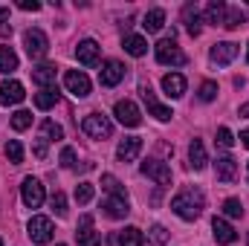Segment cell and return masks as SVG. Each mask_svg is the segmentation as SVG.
<instances>
[{
    "label": "cell",
    "instance_id": "6da1fadb",
    "mask_svg": "<svg viewBox=\"0 0 249 246\" xmlns=\"http://www.w3.org/2000/svg\"><path fill=\"white\" fill-rule=\"evenodd\" d=\"M171 209H174V214L183 217V220H197V217L203 214V209H206V197H203L200 188H183V191L171 200Z\"/></svg>",
    "mask_w": 249,
    "mask_h": 246
},
{
    "label": "cell",
    "instance_id": "7a4b0ae2",
    "mask_svg": "<svg viewBox=\"0 0 249 246\" xmlns=\"http://www.w3.org/2000/svg\"><path fill=\"white\" fill-rule=\"evenodd\" d=\"M157 61L160 64H171V67H180V64H186V53L177 47V41L174 38H162L160 44H157Z\"/></svg>",
    "mask_w": 249,
    "mask_h": 246
},
{
    "label": "cell",
    "instance_id": "3957f363",
    "mask_svg": "<svg viewBox=\"0 0 249 246\" xmlns=\"http://www.w3.org/2000/svg\"><path fill=\"white\" fill-rule=\"evenodd\" d=\"M81 130H84L90 139H107V136L113 133V124H110L107 116H102V113H90V116H84Z\"/></svg>",
    "mask_w": 249,
    "mask_h": 246
},
{
    "label": "cell",
    "instance_id": "277c9868",
    "mask_svg": "<svg viewBox=\"0 0 249 246\" xmlns=\"http://www.w3.org/2000/svg\"><path fill=\"white\" fill-rule=\"evenodd\" d=\"M53 232H55V229H53V220H50V217H32L29 226H26L29 241L38 244V246L50 244V241H53Z\"/></svg>",
    "mask_w": 249,
    "mask_h": 246
},
{
    "label": "cell",
    "instance_id": "5b68a950",
    "mask_svg": "<svg viewBox=\"0 0 249 246\" xmlns=\"http://www.w3.org/2000/svg\"><path fill=\"white\" fill-rule=\"evenodd\" d=\"M23 47H26L29 58H44L47 50H50V41H47V35L41 29H26L23 32Z\"/></svg>",
    "mask_w": 249,
    "mask_h": 246
},
{
    "label": "cell",
    "instance_id": "8992f818",
    "mask_svg": "<svg viewBox=\"0 0 249 246\" xmlns=\"http://www.w3.org/2000/svg\"><path fill=\"white\" fill-rule=\"evenodd\" d=\"M64 87L75 96V99H87L90 96V78L81 70H67L64 72Z\"/></svg>",
    "mask_w": 249,
    "mask_h": 246
},
{
    "label": "cell",
    "instance_id": "52a82bcc",
    "mask_svg": "<svg viewBox=\"0 0 249 246\" xmlns=\"http://www.w3.org/2000/svg\"><path fill=\"white\" fill-rule=\"evenodd\" d=\"M20 197H23V206L26 209H38L44 203V185H41V180L26 177L23 185H20Z\"/></svg>",
    "mask_w": 249,
    "mask_h": 246
},
{
    "label": "cell",
    "instance_id": "ba28073f",
    "mask_svg": "<svg viewBox=\"0 0 249 246\" xmlns=\"http://www.w3.org/2000/svg\"><path fill=\"white\" fill-rule=\"evenodd\" d=\"M142 174L151 177L157 185H171V168L162 159H145L142 162Z\"/></svg>",
    "mask_w": 249,
    "mask_h": 246
},
{
    "label": "cell",
    "instance_id": "9c48e42d",
    "mask_svg": "<svg viewBox=\"0 0 249 246\" xmlns=\"http://www.w3.org/2000/svg\"><path fill=\"white\" fill-rule=\"evenodd\" d=\"M113 113H116V119H119L124 127H139V122H142V113H139V107H136L130 99H122V102H116Z\"/></svg>",
    "mask_w": 249,
    "mask_h": 246
},
{
    "label": "cell",
    "instance_id": "30bf717a",
    "mask_svg": "<svg viewBox=\"0 0 249 246\" xmlns=\"http://www.w3.org/2000/svg\"><path fill=\"white\" fill-rule=\"evenodd\" d=\"M124 78V64L122 61H105L102 64V70H99V84L102 87H116L119 81Z\"/></svg>",
    "mask_w": 249,
    "mask_h": 246
},
{
    "label": "cell",
    "instance_id": "8fae6325",
    "mask_svg": "<svg viewBox=\"0 0 249 246\" xmlns=\"http://www.w3.org/2000/svg\"><path fill=\"white\" fill-rule=\"evenodd\" d=\"M75 238H78V246H99L102 244V235L93 229V217H90V214H81Z\"/></svg>",
    "mask_w": 249,
    "mask_h": 246
},
{
    "label": "cell",
    "instance_id": "7c38bea8",
    "mask_svg": "<svg viewBox=\"0 0 249 246\" xmlns=\"http://www.w3.org/2000/svg\"><path fill=\"white\" fill-rule=\"evenodd\" d=\"M142 99H145V105H148V113L154 116V119H160V122H168L174 113H171V107H165V105H160L157 102V96H154V90L148 87V84H142Z\"/></svg>",
    "mask_w": 249,
    "mask_h": 246
},
{
    "label": "cell",
    "instance_id": "4fadbf2b",
    "mask_svg": "<svg viewBox=\"0 0 249 246\" xmlns=\"http://www.w3.org/2000/svg\"><path fill=\"white\" fill-rule=\"evenodd\" d=\"M238 44H232V41H223V44H214L212 47V53H209V58L214 64H220V67H226V64H232L238 58Z\"/></svg>",
    "mask_w": 249,
    "mask_h": 246
},
{
    "label": "cell",
    "instance_id": "5bb4252c",
    "mask_svg": "<svg viewBox=\"0 0 249 246\" xmlns=\"http://www.w3.org/2000/svg\"><path fill=\"white\" fill-rule=\"evenodd\" d=\"M26 99V90L20 81H3L0 84V105H20Z\"/></svg>",
    "mask_w": 249,
    "mask_h": 246
},
{
    "label": "cell",
    "instance_id": "9a60e30c",
    "mask_svg": "<svg viewBox=\"0 0 249 246\" xmlns=\"http://www.w3.org/2000/svg\"><path fill=\"white\" fill-rule=\"evenodd\" d=\"M75 58H78V64H84V67H96L99 64V44L96 41H81L78 47H75Z\"/></svg>",
    "mask_w": 249,
    "mask_h": 246
},
{
    "label": "cell",
    "instance_id": "2e32d148",
    "mask_svg": "<svg viewBox=\"0 0 249 246\" xmlns=\"http://www.w3.org/2000/svg\"><path fill=\"white\" fill-rule=\"evenodd\" d=\"M139 151H142V139L139 136H124L122 142H119V148H116V157L122 162H133L139 157Z\"/></svg>",
    "mask_w": 249,
    "mask_h": 246
},
{
    "label": "cell",
    "instance_id": "e0dca14e",
    "mask_svg": "<svg viewBox=\"0 0 249 246\" xmlns=\"http://www.w3.org/2000/svg\"><path fill=\"white\" fill-rule=\"evenodd\" d=\"M214 174H217L220 183H235V177H238V162H235L232 157H217Z\"/></svg>",
    "mask_w": 249,
    "mask_h": 246
},
{
    "label": "cell",
    "instance_id": "ac0fdd59",
    "mask_svg": "<svg viewBox=\"0 0 249 246\" xmlns=\"http://www.w3.org/2000/svg\"><path fill=\"white\" fill-rule=\"evenodd\" d=\"M102 211H105L110 220H122L124 214L130 211V209H127V197H107V200H102Z\"/></svg>",
    "mask_w": 249,
    "mask_h": 246
},
{
    "label": "cell",
    "instance_id": "d6986e66",
    "mask_svg": "<svg viewBox=\"0 0 249 246\" xmlns=\"http://www.w3.org/2000/svg\"><path fill=\"white\" fill-rule=\"evenodd\" d=\"M212 235H214L217 244H235V238H238V232H235L223 217H214V220H212Z\"/></svg>",
    "mask_w": 249,
    "mask_h": 246
},
{
    "label": "cell",
    "instance_id": "ffe728a7",
    "mask_svg": "<svg viewBox=\"0 0 249 246\" xmlns=\"http://www.w3.org/2000/svg\"><path fill=\"white\" fill-rule=\"evenodd\" d=\"M226 3L223 0H209L206 3V23H212V26H223V20H226Z\"/></svg>",
    "mask_w": 249,
    "mask_h": 246
},
{
    "label": "cell",
    "instance_id": "44dd1931",
    "mask_svg": "<svg viewBox=\"0 0 249 246\" xmlns=\"http://www.w3.org/2000/svg\"><path fill=\"white\" fill-rule=\"evenodd\" d=\"M162 90H165V96L180 99V96L186 93V78H183L180 72H168V75L162 78Z\"/></svg>",
    "mask_w": 249,
    "mask_h": 246
},
{
    "label": "cell",
    "instance_id": "7402d4cb",
    "mask_svg": "<svg viewBox=\"0 0 249 246\" xmlns=\"http://www.w3.org/2000/svg\"><path fill=\"white\" fill-rule=\"evenodd\" d=\"M183 20H186V29H188L191 38H197L203 32V18H200V12H197L194 3H188L186 9H183Z\"/></svg>",
    "mask_w": 249,
    "mask_h": 246
},
{
    "label": "cell",
    "instance_id": "603a6c76",
    "mask_svg": "<svg viewBox=\"0 0 249 246\" xmlns=\"http://www.w3.org/2000/svg\"><path fill=\"white\" fill-rule=\"evenodd\" d=\"M32 81L41 84V90L55 87V67H53V64H41V67H35V70H32Z\"/></svg>",
    "mask_w": 249,
    "mask_h": 246
},
{
    "label": "cell",
    "instance_id": "cb8c5ba5",
    "mask_svg": "<svg viewBox=\"0 0 249 246\" xmlns=\"http://www.w3.org/2000/svg\"><path fill=\"white\" fill-rule=\"evenodd\" d=\"M188 162H191V168L194 171H203L206 168V148H203V142L200 139H191V145H188Z\"/></svg>",
    "mask_w": 249,
    "mask_h": 246
},
{
    "label": "cell",
    "instance_id": "d4e9b609",
    "mask_svg": "<svg viewBox=\"0 0 249 246\" xmlns=\"http://www.w3.org/2000/svg\"><path fill=\"white\" fill-rule=\"evenodd\" d=\"M122 47H124V53L133 55V58H142V55L148 53V41H145L142 35H124Z\"/></svg>",
    "mask_w": 249,
    "mask_h": 246
},
{
    "label": "cell",
    "instance_id": "484cf974",
    "mask_svg": "<svg viewBox=\"0 0 249 246\" xmlns=\"http://www.w3.org/2000/svg\"><path fill=\"white\" fill-rule=\"evenodd\" d=\"M162 23H165V12H162V9H151V12L142 18V26H145V32H151V35L160 32Z\"/></svg>",
    "mask_w": 249,
    "mask_h": 246
},
{
    "label": "cell",
    "instance_id": "4316f807",
    "mask_svg": "<svg viewBox=\"0 0 249 246\" xmlns=\"http://www.w3.org/2000/svg\"><path fill=\"white\" fill-rule=\"evenodd\" d=\"M55 102H58V90H55V87H47V90L35 93V107H41V110L55 107Z\"/></svg>",
    "mask_w": 249,
    "mask_h": 246
},
{
    "label": "cell",
    "instance_id": "83f0119b",
    "mask_svg": "<svg viewBox=\"0 0 249 246\" xmlns=\"http://www.w3.org/2000/svg\"><path fill=\"white\" fill-rule=\"evenodd\" d=\"M142 244H145V238L136 226H127V229L119 232V246H142Z\"/></svg>",
    "mask_w": 249,
    "mask_h": 246
},
{
    "label": "cell",
    "instance_id": "f1b7e54d",
    "mask_svg": "<svg viewBox=\"0 0 249 246\" xmlns=\"http://www.w3.org/2000/svg\"><path fill=\"white\" fill-rule=\"evenodd\" d=\"M18 70V55L12 47H0V72H15Z\"/></svg>",
    "mask_w": 249,
    "mask_h": 246
},
{
    "label": "cell",
    "instance_id": "f546056e",
    "mask_svg": "<svg viewBox=\"0 0 249 246\" xmlns=\"http://www.w3.org/2000/svg\"><path fill=\"white\" fill-rule=\"evenodd\" d=\"M3 151H6V157H9L12 165H20V162H23V145H20L18 139H9Z\"/></svg>",
    "mask_w": 249,
    "mask_h": 246
},
{
    "label": "cell",
    "instance_id": "4dcf8cb0",
    "mask_svg": "<svg viewBox=\"0 0 249 246\" xmlns=\"http://www.w3.org/2000/svg\"><path fill=\"white\" fill-rule=\"evenodd\" d=\"M102 188H105L110 197H127V194H124V188H122V183H119L113 174H105V177H102Z\"/></svg>",
    "mask_w": 249,
    "mask_h": 246
},
{
    "label": "cell",
    "instance_id": "1f68e13d",
    "mask_svg": "<svg viewBox=\"0 0 249 246\" xmlns=\"http://www.w3.org/2000/svg\"><path fill=\"white\" fill-rule=\"evenodd\" d=\"M244 12L241 9H226V20H223V26L226 29H238V26H244Z\"/></svg>",
    "mask_w": 249,
    "mask_h": 246
},
{
    "label": "cell",
    "instance_id": "d6a6232c",
    "mask_svg": "<svg viewBox=\"0 0 249 246\" xmlns=\"http://www.w3.org/2000/svg\"><path fill=\"white\" fill-rule=\"evenodd\" d=\"M41 130H44V136H47V139H53V142H58V139H64L61 124H55L53 119H44V124H41Z\"/></svg>",
    "mask_w": 249,
    "mask_h": 246
},
{
    "label": "cell",
    "instance_id": "836d02e7",
    "mask_svg": "<svg viewBox=\"0 0 249 246\" xmlns=\"http://www.w3.org/2000/svg\"><path fill=\"white\" fill-rule=\"evenodd\" d=\"M223 214H226V217H244V206H241V200L229 197V200L223 203Z\"/></svg>",
    "mask_w": 249,
    "mask_h": 246
},
{
    "label": "cell",
    "instance_id": "e575fe53",
    "mask_svg": "<svg viewBox=\"0 0 249 246\" xmlns=\"http://www.w3.org/2000/svg\"><path fill=\"white\" fill-rule=\"evenodd\" d=\"M29 124H32V113H29V110H18V113L12 116V127H15V130H26Z\"/></svg>",
    "mask_w": 249,
    "mask_h": 246
},
{
    "label": "cell",
    "instance_id": "d590c367",
    "mask_svg": "<svg viewBox=\"0 0 249 246\" xmlns=\"http://www.w3.org/2000/svg\"><path fill=\"white\" fill-rule=\"evenodd\" d=\"M75 200L84 206V203H90L93 200V183H78V188H75Z\"/></svg>",
    "mask_w": 249,
    "mask_h": 246
},
{
    "label": "cell",
    "instance_id": "8d00e7d4",
    "mask_svg": "<svg viewBox=\"0 0 249 246\" xmlns=\"http://www.w3.org/2000/svg\"><path fill=\"white\" fill-rule=\"evenodd\" d=\"M214 96H217V84H214V81H203V84H200V99H203V102H212Z\"/></svg>",
    "mask_w": 249,
    "mask_h": 246
},
{
    "label": "cell",
    "instance_id": "74e56055",
    "mask_svg": "<svg viewBox=\"0 0 249 246\" xmlns=\"http://www.w3.org/2000/svg\"><path fill=\"white\" fill-rule=\"evenodd\" d=\"M53 209H55V214H58V217H67V197H64L61 191H55V194H53Z\"/></svg>",
    "mask_w": 249,
    "mask_h": 246
},
{
    "label": "cell",
    "instance_id": "f35d334b",
    "mask_svg": "<svg viewBox=\"0 0 249 246\" xmlns=\"http://www.w3.org/2000/svg\"><path fill=\"white\" fill-rule=\"evenodd\" d=\"M217 145H220V148H232V145H235V136H232L229 127H220V130H217Z\"/></svg>",
    "mask_w": 249,
    "mask_h": 246
},
{
    "label": "cell",
    "instance_id": "ab89813d",
    "mask_svg": "<svg viewBox=\"0 0 249 246\" xmlns=\"http://www.w3.org/2000/svg\"><path fill=\"white\" fill-rule=\"evenodd\" d=\"M61 165L64 168H75V151L72 148H64L61 151Z\"/></svg>",
    "mask_w": 249,
    "mask_h": 246
},
{
    "label": "cell",
    "instance_id": "60d3db41",
    "mask_svg": "<svg viewBox=\"0 0 249 246\" xmlns=\"http://www.w3.org/2000/svg\"><path fill=\"white\" fill-rule=\"evenodd\" d=\"M151 241H154V244H165V241H168V232H165L162 226H154V229H151Z\"/></svg>",
    "mask_w": 249,
    "mask_h": 246
},
{
    "label": "cell",
    "instance_id": "b9f144b4",
    "mask_svg": "<svg viewBox=\"0 0 249 246\" xmlns=\"http://www.w3.org/2000/svg\"><path fill=\"white\" fill-rule=\"evenodd\" d=\"M18 9H23V12H38V9H41V3H38V0H20V3H18Z\"/></svg>",
    "mask_w": 249,
    "mask_h": 246
},
{
    "label": "cell",
    "instance_id": "7bdbcfd3",
    "mask_svg": "<svg viewBox=\"0 0 249 246\" xmlns=\"http://www.w3.org/2000/svg\"><path fill=\"white\" fill-rule=\"evenodd\" d=\"M35 157H38V159H44V157H47V139H44V136L35 142Z\"/></svg>",
    "mask_w": 249,
    "mask_h": 246
},
{
    "label": "cell",
    "instance_id": "ee69618b",
    "mask_svg": "<svg viewBox=\"0 0 249 246\" xmlns=\"http://www.w3.org/2000/svg\"><path fill=\"white\" fill-rule=\"evenodd\" d=\"M0 35H3V38L12 35V26H9V23H0Z\"/></svg>",
    "mask_w": 249,
    "mask_h": 246
},
{
    "label": "cell",
    "instance_id": "f6af8a7d",
    "mask_svg": "<svg viewBox=\"0 0 249 246\" xmlns=\"http://www.w3.org/2000/svg\"><path fill=\"white\" fill-rule=\"evenodd\" d=\"M241 145H244V148H249V130H244V133H241Z\"/></svg>",
    "mask_w": 249,
    "mask_h": 246
},
{
    "label": "cell",
    "instance_id": "bcb514c9",
    "mask_svg": "<svg viewBox=\"0 0 249 246\" xmlns=\"http://www.w3.org/2000/svg\"><path fill=\"white\" fill-rule=\"evenodd\" d=\"M241 116H244V119H249V102H247V105H241Z\"/></svg>",
    "mask_w": 249,
    "mask_h": 246
},
{
    "label": "cell",
    "instance_id": "7dc6e473",
    "mask_svg": "<svg viewBox=\"0 0 249 246\" xmlns=\"http://www.w3.org/2000/svg\"><path fill=\"white\" fill-rule=\"evenodd\" d=\"M6 15H9V9H3V6H0V18H6Z\"/></svg>",
    "mask_w": 249,
    "mask_h": 246
},
{
    "label": "cell",
    "instance_id": "c3c4849f",
    "mask_svg": "<svg viewBox=\"0 0 249 246\" xmlns=\"http://www.w3.org/2000/svg\"><path fill=\"white\" fill-rule=\"evenodd\" d=\"M247 61H249V47H247Z\"/></svg>",
    "mask_w": 249,
    "mask_h": 246
},
{
    "label": "cell",
    "instance_id": "681fc988",
    "mask_svg": "<svg viewBox=\"0 0 249 246\" xmlns=\"http://www.w3.org/2000/svg\"><path fill=\"white\" fill-rule=\"evenodd\" d=\"M0 246H3V241H0Z\"/></svg>",
    "mask_w": 249,
    "mask_h": 246
},
{
    "label": "cell",
    "instance_id": "f907efd6",
    "mask_svg": "<svg viewBox=\"0 0 249 246\" xmlns=\"http://www.w3.org/2000/svg\"><path fill=\"white\" fill-rule=\"evenodd\" d=\"M58 246H64V244H58Z\"/></svg>",
    "mask_w": 249,
    "mask_h": 246
}]
</instances>
